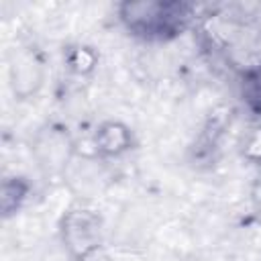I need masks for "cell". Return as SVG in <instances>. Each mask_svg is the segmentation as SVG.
<instances>
[{
    "instance_id": "cell-1",
    "label": "cell",
    "mask_w": 261,
    "mask_h": 261,
    "mask_svg": "<svg viewBox=\"0 0 261 261\" xmlns=\"http://www.w3.org/2000/svg\"><path fill=\"white\" fill-rule=\"evenodd\" d=\"M120 16L135 35L165 39L181 31L188 20V6L179 2H128Z\"/></svg>"
}]
</instances>
